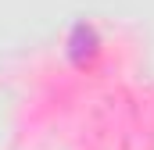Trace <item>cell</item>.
Listing matches in <instances>:
<instances>
[{
	"label": "cell",
	"mask_w": 154,
	"mask_h": 150,
	"mask_svg": "<svg viewBox=\"0 0 154 150\" xmlns=\"http://www.w3.org/2000/svg\"><path fill=\"white\" fill-rule=\"evenodd\" d=\"M93 50H97V32H93V25H86V22H75V29H72V36H68V57L82 64L86 57H93Z\"/></svg>",
	"instance_id": "1"
}]
</instances>
